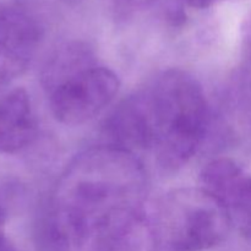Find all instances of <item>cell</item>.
Listing matches in <instances>:
<instances>
[{
    "label": "cell",
    "instance_id": "cell-1",
    "mask_svg": "<svg viewBox=\"0 0 251 251\" xmlns=\"http://www.w3.org/2000/svg\"><path fill=\"white\" fill-rule=\"evenodd\" d=\"M145 195L146 173L135 153L113 145L81 152L37 212V251H96L144 211Z\"/></svg>",
    "mask_w": 251,
    "mask_h": 251
},
{
    "label": "cell",
    "instance_id": "cell-2",
    "mask_svg": "<svg viewBox=\"0 0 251 251\" xmlns=\"http://www.w3.org/2000/svg\"><path fill=\"white\" fill-rule=\"evenodd\" d=\"M146 129L147 150L159 166L176 171L195 156L210 129V109L194 76L171 69L135 93Z\"/></svg>",
    "mask_w": 251,
    "mask_h": 251
},
{
    "label": "cell",
    "instance_id": "cell-3",
    "mask_svg": "<svg viewBox=\"0 0 251 251\" xmlns=\"http://www.w3.org/2000/svg\"><path fill=\"white\" fill-rule=\"evenodd\" d=\"M42 85L53 115L65 125H80L104 109L119 91V78L98 65L81 42L59 47L42 70Z\"/></svg>",
    "mask_w": 251,
    "mask_h": 251
},
{
    "label": "cell",
    "instance_id": "cell-4",
    "mask_svg": "<svg viewBox=\"0 0 251 251\" xmlns=\"http://www.w3.org/2000/svg\"><path fill=\"white\" fill-rule=\"evenodd\" d=\"M156 251H205L227 237L232 226L222 203L202 188L164 195L149 216Z\"/></svg>",
    "mask_w": 251,
    "mask_h": 251
},
{
    "label": "cell",
    "instance_id": "cell-5",
    "mask_svg": "<svg viewBox=\"0 0 251 251\" xmlns=\"http://www.w3.org/2000/svg\"><path fill=\"white\" fill-rule=\"evenodd\" d=\"M41 39V25L28 10L0 4V90L25 73Z\"/></svg>",
    "mask_w": 251,
    "mask_h": 251
},
{
    "label": "cell",
    "instance_id": "cell-6",
    "mask_svg": "<svg viewBox=\"0 0 251 251\" xmlns=\"http://www.w3.org/2000/svg\"><path fill=\"white\" fill-rule=\"evenodd\" d=\"M201 188L227 210L232 225L251 240V176L232 159L210 162L200 174Z\"/></svg>",
    "mask_w": 251,
    "mask_h": 251
},
{
    "label": "cell",
    "instance_id": "cell-7",
    "mask_svg": "<svg viewBox=\"0 0 251 251\" xmlns=\"http://www.w3.org/2000/svg\"><path fill=\"white\" fill-rule=\"evenodd\" d=\"M37 122L31 100L24 88L0 95V153L14 154L33 142Z\"/></svg>",
    "mask_w": 251,
    "mask_h": 251
},
{
    "label": "cell",
    "instance_id": "cell-8",
    "mask_svg": "<svg viewBox=\"0 0 251 251\" xmlns=\"http://www.w3.org/2000/svg\"><path fill=\"white\" fill-rule=\"evenodd\" d=\"M96 251H156L149 216L144 211L123 223L98 244Z\"/></svg>",
    "mask_w": 251,
    "mask_h": 251
},
{
    "label": "cell",
    "instance_id": "cell-9",
    "mask_svg": "<svg viewBox=\"0 0 251 251\" xmlns=\"http://www.w3.org/2000/svg\"><path fill=\"white\" fill-rule=\"evenodd\" d=\"M158 0H105L108 7L117 19L125 20L149 9Z\"/></svg>",
    "mask_w": 251,
    "mask_h": 251
},
{
    "label": "cell",
    "instance_id": "cell-10",
    "mask_svg": "<svg viewBox=\"0 0 251 251\" xmlns=\"http://www.w3.org/2000/svg\"><path fill=\"white\" fill-rule=\"evenodd\" d=\"M242 51L245 63L251 68V11L242 25Z\"/></svg>",
    "mask_w": 251,
    "mask_h": 251
},
{
    "label": "cell",
    "instance_id": "cell-11",
    "mask_svg": "<svg viewBox=\"0 0 251 251\" xmlns=\"http://www.w3.org/2000/svg\"><path fill=\"white\" fill-rule=\"evenodd\" d=\"M188 5L195 9H207V7L212 6V5L217 4V2L225 1V0H185Z\"/></svg>",
    "mask_w": 251,
    "mask_h": 251
},
{
    "label": "cell",
    "instance_id": "cell-12",
    "mask_svg": "<svg viewBox=\"0 0 251 251\" xmlns=\"http://www.w3.org/2000/svg\"><path fill=\"white\" fill-rule=\"evenodd\" d=\"M0 251H16L14 245L10 243V240L5 237V233L2 230V226H0Z\"/></svg>",
    "mask_w": 251,
    "mask_h": 251
},
{
    "label": "cell",
    "instance_id": "cell-13",
    "mask_svg": "<svg viewBox=\"0 0 251 251\" xmlns=\"http://www.w3.org/2000/svg\"><path fill=\"white\" fill-rule=\"evenodd\" d=\"M5 222V208L2 206L1 201H0V226H4Z\"/></svg>",
    "mask_w": 251,
    "mask_h": 251
},
{
    "label": "cell",
    "instance_id": "cell-14",
    "mask_svg": "<svg viewBox=\"0 0 251 251\" xmlns=\"http://www.w3.org/2000/svg\"><path fill=\"white\" fill-rule=\"evenodd\" d=\"M64 2H68V4H76V2L81 1V0H63Z\"/></svg>",
    "mask_w": 251,
    "mask_h": 251
}]
</instances>
